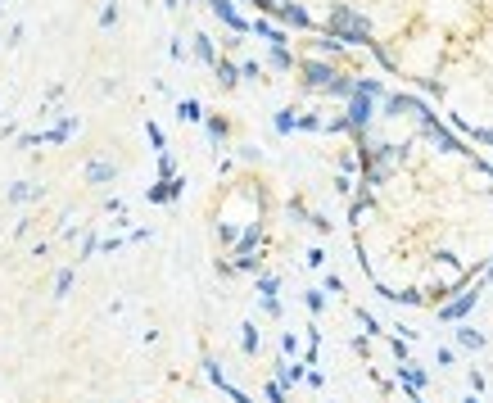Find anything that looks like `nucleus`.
<instances>
[{"mask_svg": "<svg viewBox=\"0 0 493 403\" xmlns=\"http://www.w3.org/2000/svg\"><path fill=\"white\" fill-rule=\"evenodd\" d=\"M82 177L91 181V186H104V181H113V177H118V163H109V159H91Z\"/></svg>", "mask_w": 493, "mask_h": 403, "instance_id": "obj_1", "label": "nucleus"}, {"mask_svg": "<svg viewBox=\"0 0 493 403\" xmlns=\"http://www.w3.org/2000/svg\"><path fill=\"white\" fill-rule=\"evenodd\" d=\"M177 113H181V118H199V104H195V100H186V104H181Z\"/></svg>", "mask_w": 493, "mask_h": 403, "instance_id": "obj_7", "label": "nucleus"}, {"mask_svg": "<svg viewBox=\"0 0 493 403\" xmlns=\"http://www.w3.org/2000/svg\"><path fill=\"white\" fill-rule=\"evenodd\" d=\"M100 23H104V27L118 23V5H104V9H100Z\"/></svg>", "mask_w": 493, "mask_h": 403, "instance_id": "obj_5", "label": "nucleus"}, {"mask_svg": "<svg viewBox=\"0 0 493 403\" xmlns=\"http://www.w3.org/2000/svg\"><path fill=\"white\" fill-rule=\"evenodd\" d=\"M27 199H41V186L36 181H14L5 190V204H27Z\"/></svg>", "mask_w": 493, "mask_h": 403, "instance_id": "obj_2", "label": "nucleus"}, {"mask_svg": "<svg viewBox=\"0 0 493 403\" xmlns=\"http://www.w3.org/2000/svg\"><path fill=\"white\" fill-rule=\"evenodd\" d=\"M159 177H163V181L172 177V155H163V159H159Z\"/></svg>", "mask_w": 493, "mask_h": 403, "instance_id": "obj_8", "label": "nucleus"}, {"mask_svg": "<svg viewBox=\"0 0 493 403\" xmlns=\"http://www.w3.org/2000/svg\"><path fill=\"white\" fill-rule=\"evenodd\" d=\"M95 249H100V241H95V236L86 232V236H82V249H77V263H82V258H91Z\"/></svg>", "mask_w": 493, "mask_h": 403, "instance_id": "obj_4", "label": "nucleus"}, {"mask_svg": "<svg viewBox=\"0 0 493 403\" xmlns=\"http://www.w3.org/2000/svg\"><path fill=\"white\" fill-rule=\"evenodd\" d=\"M69 290H73V267H59L55 272V299H64Z\"/></svg>", "mask_w": 493, "mask_h": 403, "instance_id": "obj_3", "label": "nucleus"}, {"mask_svg": "<svg viewBox=\"0 0 493 403\" xmlns=\"http://www.w3.org/2000/svg\"><path fill=\"white\" fill-rule=\"evenodd\" d=\"M150 199H154V204H163V199H172V195H168V181H159V186H150Z\"/></svg>", "mask_w": 493, "mask_h": 403, "instance_id": "obj_6", "label": "nucleus"}]
</instances>
